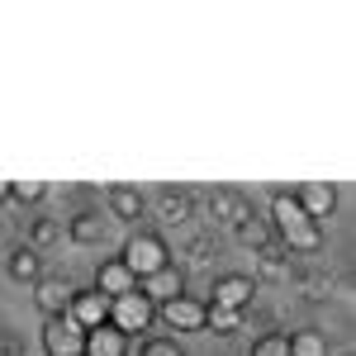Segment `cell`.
Returning <instances> with one entry per match:
<instances>
[{
    "label": "cell",
    "mask_w": 356,
    "mask_h": 356,
    "mask_svg": "<svg viewBox=\"0 0 356 356\" xmlns=\"http://www.w3.org/2000/svg\"><path fill=\"white\" fill-rule=\"evenodd\" d=\"M105 204H110V219H119V223H134L138 214H143V191L138 186H110L105 191Z\"/></svg>",
    "instance_id": "15"
},
{
    "label": "cell",
    "mask_w": 356,
    "mask_h": 356,
    "mask_svg": "<svg viewBox=\"0 0 356 356\" xmlns=\"http://www.w3.org/2000/svg\"><path fill=\"white\" fill-rule=\"evenodd\" d=\"M67 318L81 332H95L100 323H110V300H105L100 290H76L72 304H67Z\"/></svg>",
    "instance_id": "7"
},
{
    "label": "cell",
    "mask_w": 356,
    "mask_h": 356,
    "mask_svg": "<svg viewBox=\"0 0 356 356\" xmlns=\"http://www.w3.org/2000/svg\"><path fill=\"white\" fill-rule=\"evenodd\" d=\"M10 200L15 204H38V200H48V181H10Z\"/></svg>",
    "instance_id": "21"
},
{
    "label": "cell",
    "mask_w": 356,
    "mask_h": 356,
    "mask_svg": "<svg viewBox=\"0 0 356 356\" xmlns=\"http://www.w3.org/2000/svg\"><path fill=\"white\" fill-rule=\"evenodd\" d=\"M110 323L124 332V337H134V332H147L152 323H157V304L147 300L143 290H129V295L110 300Z\"/></svg>",
    "instance_id": "3"
},
{
    "label": "cell",
    "mask_w": 356,
    "mask_h": 356,
    "mask_svg": "<svg viewBox=\"0 0 356 356\" xmlns=\"http://www.w3.org/2000/svg\"><path fill=\"white\" fill-rule=\"evenodd\" d=\"M195 209V195L181 191V186H166L162 195H157V219L162 223H186Z\"/></svg>",
    "instance_id": "16"
},
{
    "label": "cell",
    "mask_w": 356,
    "mask_h": 356,
    "mask_svg": "<svg viewBox=\"0 0 356 356\" xmlns=\"http://www.w3.org/2000/svg\"><path fill=\"white\" fill-rule=\"evenodd\" d=\"M157 318H162L171 332H204V300H195V295H176V300L157 304Z\"/></svg>",
    "instance_id": "5"
},
{
    "label": "cell",
    "mask_w": 356,
    "mask_h": 356,
    "mask_svg": "<svg viewBox=\"0 0 356 356\" xmlns=\"http://www.w3.org/2000/svg\"><path fill=\"white\" fill-rule=\"evenodd\" d=\"M271 233L280 238V247L295 257H309V252H318L323 247V223H314L304 214L300 204H295V195L290 191H275L271 195Z\"/></svg>",
    "instance_id": "1"
},
{
    "label": "cell",
    "mask_w": 356,
    "mask_h": 356,
    "mask_svg": "<svg viewBox=\"0 0 356 356\" xmlns=\"http://www.w3.org/2000/svg\"><path fill=\"white\" fill-rule=\"evenodd\" d=\"M252 295H257V280L243 275V271H228V275L214 280V290H209L204 304H219V309H238V314H243L247 304H252Z\"/></svg>",
    "instance_id": "8"
},
{
    "label": "cell",
    "mask_w": 356,
    "mask_h": 356,
    "mask_svg": "<svg viewBox=\"0 0 356 356\" xmlns=\"http://www.w3.org/2000/svg\"><path fill=\"white\" fill-rule=\"evenodd\" d=\"M72 295H76V285L67 280V275H38L33 280V304H38V314L43 318H62L67 314V304H72Z\"/></svg>",
    "instance_id": "4"
},
{
    "label": "cell",
    "mask_w": 356,
    "mask_h": 356,
    "mask_svg": "<svg viewBox=\"0 0 356 356\" xmlns=\"http://www.w3.org/2000/svg\"><path fill=\"white\" fill-rule=\"evenodd\" d=\"M138 356H186V352H181V342H176V337H147Z\"/></svg>",
    "instance_id": "23"
},
{
    "label": "cell",
    "mask_w": 356,
    "mask_h": 356,
    "mask_svg": "<svg viewBox=\"0 0 356 356\" xmlns=\"http://www.w3.org/2000/svg\"><path fill=\"white\" fill-rule=\"evenodd\" d=\"M285 342H290V356H328V337H323V328L285 332Z\"/></svg>",
    "instance_id": "18"
},
{
    "label": "cell",
    "mask_w": 356,
    "mask_h": 356,
    "mask_svg": "<svg viewBox=\"0 0 356 356\" xmlns=\"http://www.w3.org/2000/svg\"><path fill=\"white\" fill-rule=\"evenodd\" d=\"M57 238H62V223H57V219H33V223H29V247H33V252L53 247Z\"/></svg>",
    "instance_id": "20"
},
{
    "label": "cell",
    "mask_w": 356,
    "mask_h": 356,
    "mask_svg": "<svg viewBox=\"0 0 356 356\" xmlns=\"http://www.w3.org/2000/svg\"><path fill=\"white\" fill-rule=\"evenodd\" d=\"M0 356H24V352H19V347H15L10 337H0Z\"/></svg>",
    "instance_id": "24"
},
{
    "label": "cell",
    "mask_w": 356,
    "mask_h": 356,
    "mask_svg": "<svg viewBox=\"0 0 356 356\" xmlns=\"http://www.w3.org/2000/svg\"><path fill=\"white\" fill-rule=\"evenodd\" d=\"M5 271H10V280H19V285H33L38 275H43V252H33V247H15L10 252V261H5Z\"/></svg>",
    "instance_id": "17"
},
{
    "label": "cell",
    "mask_w": 356,
    "mask_h": 356,
    "mask_svg": "<svg viewBox=\"0 0 356 356\" xmlns=\"http://www.w3.org/2000/svg\"><path fill=\"white\" fill-rule=\"evenodd\" d=\"M105 228L110 223L100 219V209H81V214H72V223H67V238L76 247H100L105 243Z\"/></svg>",
    "instance_id": "12"
},
{
    "label": "cell",
    "mask_w": 356,
    "mask_h": 356,
    "mask_svg": "<svg viewBox=\"0 0 356 356\" xmlns=\"http://www.w3.org/2000/svg\"><path fill=\"white\" fill-rule=\"evenodd\" d=\"M342 356H352V352H342Z\"/></svg>",
    "instance_id": "26"
},
{
    "label": "cell",
    "mask_w": 356,
    "mask_h": 356,
    "mask_svg": "<svg viewBox=\"0 0 356 356\" xmlns=\"http://www.w3.org/2000/svg\"><path fill=\"white\" fill-rule=\"evenodd\" d=\"M209 214H214V223H228V228L252 219V209H247V200L238 191H214L209 195Z\"/></svg>",
    "instance_id": "14"
},
{
    "label": "cell",
    "mask_w": 356,
    "mask_h": 356,
    "mask_svg": "<svg viewBox=\"0 0 356 356\" xmlns=\"http://www.w3.org/2000/svg\"><path fill=\"white\" fill-rule=\"evenodd\" d=\"M129 342H134V337H124L114 323H100L95 332H86V352L81 356H129Z\"/></svg>",
    "instance_id": "13"
},
{
    "label": "cell",
    "mask_w": 356,
    "mask_h": 356,
    "mask_svg": "<svg viewBox=\"0 0 356 356\" xmlns=\"http://www.w3.org/2000/svg\"><path fill=\"white\" fill-rule=\"evenodd\" d=\"M295 204H300L314 223H323L332 209H337V186H332V181H304L300 191H295Z\"/></svg>",
    "instance_id": "10"
},
{
    "label": "cell",
    "mask_w": 356,
    "mask_h": 356,
    "mask_svg": "<svg viewBox=\"0 0 356 356\" xmlns=\"http://www.w3.org/2000/svg\"><path fill=\"white\" fill-rule=\"evenodd\" d=\"M90 290H100L105 300H119V295L138 290V275L124 266V257H100V266H95V285H90Z\"/></svg>",
    "instance_id": "9"
},
{
    "label": "cell",
    "mask_w": 356,
    "mask_h": 356,
    "mask_svg": "<svg viewBox=\"0 0 356 356\" xmlns=\"http://www.w3.org/2000/svg\"><path fill=\"white\" fill-rule=\"evenodd\" d=\"M5 200H10V181H0V204H5Z\"/></svg>",
    "instance_id": "25"
},
{
    "label": "cell",
    "mask_w": 356,
    "mask_h": 356,
    "mask_svg": "<svg viewBox=\"0 0 356 356\" xmlns=\"http://www.w3.org/2000/svg\"><path fill=\"white\" fill-rule=\"evenodd\" d=\"M43 352L48 356H81L86 352V332L62 314V318H43Z\"/></svg>",
    "instance_id": "6"
},
{
    "label": "cell",
    "mask_w": 356,
    "mask_h": 356,
    "mask_svg": "<svg viewBox=\"0 0 356 356\" xmlns=\"http://www.w3.org/2000/svg\"><path fill=\"white\" fill-rule=\"evenodd\" d=\"M204 328H214L219 337H228V332L243 328V314H238V309H219V304H204Z\"/></svg>",
    "instance_id": "19"
},
{
    "label": "cell",
    "mask_w": 356,
    "mask_h": 356,
    "mask_svg": "<svg viewBox=\"0 0 356 356\" xmlns=\"http://www.w3.org/2000/svg\"><path fill=\"white\" fill-rule=\"evenodd\" d=\"M119 257H124V266H129L138 280H147V275L162 271V266H171V247H166L162 233H134Z\"/></svg>",
    "instance_id": "2"
},
{
    "label": "cell",
    "mask_w": 356,
    "mask_h": 356,
    "mask_svg": "<svg viewBox=\"0 0 356 356\" xmlns=\"http://www.w3.org/2000/svg\"><path fill=\"white\" fill-rule=\"evenodd\" d=\"M138 290H143V295H147L152 304H166V300H176V295H186V271L171 261V266H162L157 275L138 280Z\"/></svg>",
    "instance_id": "11"
},
{
    "label": "cell",
    "mask_w": 356,
    "mask_h": 356,
    "mask_svg": "<svg viewBox=\"0 0 356 356\" xmlns=\"http://www.w3.org/2000/svg\"><path fill=\"white\" fill-rule=\"evenodd\" d=\"M247 356H290V342H285V332H261Z\"/></svg>",
    "instance_id": "22"
}]
</instances>
